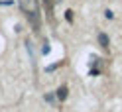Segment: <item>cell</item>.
<instances>
[{"instance_id":"6","label":"cell","mask_w":122,"mask_h":112,"mask_svg":"<svg viewBox=\"0 0 122 112\" xmlns=\"http://www.w3.org/2000/svg\"><path fill=\"white\" fill-rule=\"evenodd\" d=\"M104 16H106V18H108V20H112V18H114V14H112L110 10H104Z\"/></svg>"},{"instance_id":"8","label":"cell","mask_w":122,"mask_h":112,"mask_svg":"<svg viewBox=\"0 0 122 112\" xmlns=\"http://www.w3.org/2000/svg\"><path fill=\"white\" fill-rule=\"evenodd\" d=\"M2 4H10V2H0V6H2Z\"/></svg>"},{"instance_id":"5","label":"cell","mask_w":122,"mask_h":112,"mask_svg":"<svg viewBox=\"0 0 122 112\" xmlns=\"http://www.w3.org/2000/svg\"><path fill=\"white\" fill-rule=\"evenodd\" d=\"M65 18H67V22H73V12L67 10V12H65Z\"/></svg>"},{"instance_id":"1","label":"cell","mask_w":122,"mask_h":112,"mask_svg":"<svg viewBox=\"0 0 122 112\" xmlns=\"http://www.w3.org/2000/svg\"><path fill=\"white\" fill-rule=\"evenodd\" d=\"M22 12L26 14V18L30 20V24L34 26V29L37 32L41 26V16H40V0H18Z\"/></svg>"},{"instance_id":"2","label":"cell","mask_w":122,"mask_h":112,"mask_svg":"<svg viewBox=\"0 0 122 112\" xmlns=\"http://www.w3.org/2000/svg\"><path fill=\"white\" fill-rule=\"evenodd\" d=\"M67 94H69V88H67L65 85H61V87L57 88V98H59V100H65Z\"/></svg>"},{"instance_id":"4","label":"cell","mask_w":122,"mask_h":112,"mask_svg":"<svg viewBox=\"0 0 122 112\" xmlns=\"http://www.w3.org/2000/svg\"><path fill=\"white\" fill-rule=\"evenodd\" d=\"M45 8H47V14L51 16V12H53V0H45Z\"/></svg>"},{"instance_id":"7","label":"cell","mask_w":122,"mask_h":112,"mask_svg":"<svg viewBox=\"0 0 122 112\" xmlns=\"http://www.w3.org/2000/svg\"><path fill=\"white\" fill-rule=\"evenodd\" d=\"M45 100H47V102H53V100H55V96H53V94H45Z\"/></svg>"},{"instance_id":"3","label":"cell","mask_w":122,"mask_h":112,"mask_svg":"<svg viewBox=\"0 0 122 112\" xmlns=\"http://www.w3.org/2000/svg\"><path fill=\"white\" fill-rule=\"evenodd\" d=\"M98 43H101L102 49H108V35L101 32V34H98Z\"/></svg>"}]
</instances>
